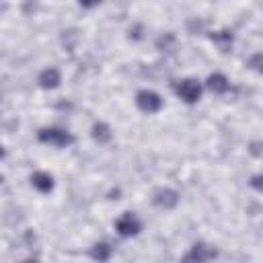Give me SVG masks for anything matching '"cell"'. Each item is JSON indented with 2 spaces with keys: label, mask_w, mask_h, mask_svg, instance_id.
<instances>
[{
  "label": "cell",
  "mask_w": 263,
  "mask_h": 263,
  "mask_svg": "<svg viewBox=\"0 0 263 263\" xmlns=\"http://www.w3.org/2000/svg\"><path fill=\"white\" fill-rule=\"evenodd\" d=\"M4 156H6V150H4L2 146H0V158H4Z\"/></svg>",
  "instance_id": "obj_14"
},
{
  "label": "cell",
  "mask_w": 263,
  "mask_h": 263,
  "mask_svg": "<svg viewBox=\"0 0 263 263\" xmlns=\"http://www.w3.org/2000/svg\"><path fill=\"white\" fill-rule=\"evenodd\" d=\"M212 41L218 43V47L222 51H228L230 45H232V33L230 31H218V33H212Z\"/></svg>",
  "instance_id": "obj_11"
},
{
  "label": "cell",
  "mask_w": 263,
  "mask_h": 263,
  "mask_svg": "<svg viewBox=\"0 0 263 263\" xmlns=\"http://www.w3.org/2000/svg\"><path fill=\"white\" fill-rule=\"evenodd\" d=\"M90 257L95 261H107L111 257V247L107 242H97L92 249H90Z\"/></svg>",
  "instance_id": "obj_12"
},
{
  "label": "cell",
  "mask_w": 263,
  "mask_h": 263,
  "mask_svg": "<svg viewBox=\"0 0 263 263\" xmlns=\"http://www.w3.org/2000/svg\"><path fill=\"white\" fill-rule=\"evenodd\" d=\"M90 136H92V140L95 142H99V144H107V142H111V127L107 125V123H103V121H97L95 125H92V129H90Z\"/></svg>",
  "instance_id": "obj_9"
},
{
  "label": "cell",
  "mask_w": 263,
  "mask_h": 263,
  "mask_svg": "<svg viewBox=\"0 0 263 263\" xmlns=\"http://www.w3.org/2000/svg\"><path fill=\"white\" fill-rule=\"evenodd\" d=\"M115 228H117V232H119L121 236H136V234H140V230H142V222L138 220L136 214L125 212V214L115 222Z\"/></svg>",
  "instance_id": "obj_5"
},
{
  "label": "cell",
  "mask_w": 263,
  "mask_h": 263,
  "mask_svg": "<svg viewBox=\"0 0 263 263\" xmlns=\"http://www.w3.org/2000/svg\"><path fill=\"white\" fill-rule=\"evenodd\" d=\"M214 257H216V251L212 247H208L205 242H195L191 251L181 259V263H208Z\"/></svg>",
  "instance_id": "obj_4"
},
{
  "label": "cell",
  "mask_w": 263,
  "mask_h": 263,
  "mask_svg": "<svg viewBox=\"0 0 263 263\" xmlns=\"http://www.w3.org/2000/svg\"><path fill=\"white\" fill-rule=\"evenodd\" d=\"M253 187H255V189H261V177H259V175L253 177Z\"/></svg>",
  "instance_id": "obj_13"
},
{
  "label": "cell",
  "mask_w": 263,
  "mask_h": 263,
  "mask_svg": "<svg viewBox=\"0 0 263 263\" xmlns=\"http://www.w3.org/2000/svg\"><path fill=\"white\" fill-rule=\"evenodd\" d=\"M31 183H33V187H35L37 191H41V193H47V191L53 189V179H51V175H49V173H43V171L33 173V175H31Z\"/></svg>",
  "instance_id": "obj_8"
},
{
  "label": "cell",
  "mask_w": 263,
  "mask_h": 263,
  "mask_svg": "<svg viewBox=\"0 0 263 263\" xmlns=\"http://www.w3.org/2000/svg\"><path fill=\"white\" fill-rule=\"evenodd\" d=\"M136 103H138V107H140L144 113H156V111L162 109V99H160V95L154 92V90H146V88L136 95Z\"/></svg>",
  "instance_id": "obj_3"
},
{
  "label": "cell",
  "mask_w": 263,
  "mask_h": 263,
  "mask_svg": "<svg viewBox=\"0 0 263 263\" xmlns=\"http://www.w3.org/2000/svg\"><path fill=\"white\" fill-rule=\"evenodd\" d=\"M205 86L214 92V95H224L226 90H228V78L224 76V74H220V72H216V74H210L208 76V80H205Z\"/></svg>",
  "instance_id": "obj_7"
},
{
  "label": "cell",
  "mask_w": 263,
  "mask_h": 263,
  "mask_svg": "<svg viewBox=\"0 0 263 263\" xmlns=\"http://www.w3.org/2000/svg\"><path fill=\"white\" fill-rule=\"evenodd\" d=\"M60 72L55 70V68H45L41 74H39V84L43 86V88H55L58 84H60Z\"/></svg>",
  "instance_id": "obj_10"
},
{
  "label": "cell",
  "mask_w": 263,
  "mask_h": 263,
  "mask_svg": "<svg viewBox=\"0 0 263 263\" xmlns=\"http://www.w3.org/2000/svg\"><path fill=\"white\" fill-rule=\"evenodd\" d=\"M152 203L156 208H162V210H173L177 203H179V193L175 189H168V187H160L152 193Z\"/></svg>",
  "instance_id": "obj_6"
},
{
  "label": "cell",
  "mask_w": 263,
  "mask_h": 263,
  "mask_svg": "<svg viewBox=\"0 0 263 263\" xmlns=\"http://www.w3.org/2000/svg\"><path fill=\"white\" fill-rule=\"evenodd\" d=\"M37 138H39V142L51 144L55 148H66V146H70L74 142V136L72 134H68L64 129H58V127H45V129H41L37 134Z\"/></svg>",
  "instance_id": "obj_1"
},
{
  "label": "cell",
  "mask_w": 263,
  "mask_h": 263,
  "mask_svg": "<svg viewBox=\"0 0 263 263\" xmlns=\"http://www.w3.org/2000/svg\"><path fill=\"white\" fill-rule=\"evenodd\" d=\"M175 92L185 101V103H197L201 97V84L195 78H183L181 82H177Z\"/></svg>",
  "instance_id": "obj_2"
}]
</instances>
